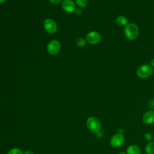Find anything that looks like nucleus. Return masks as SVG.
Instances as JSON below:
<instances>
[{
	"label": "nucleus",
	"mask_w": 154,
	"mask_h": 154,
	"mask_svg": "<svg viewBox=\"0 0 154 154\" xmlns=\"http://www.w3.org/2000/svg\"><path fill=\"white\" fill-rule=\"evenodd\" d=\"M124 34L127 39L134 40L137 38L139 34L138 26L134 23H129L125 26Z\"/></svg>",
	"instance_id": "1"
},
{
	"label": "nucleus",
	"mask_w": 154,
	"mask_h": 154,
	"mask_svg": "<svg viewBox=\"0 0 154 154\" xmlns=\"http://www.w3.org/2000/svg\"><path fill=\"white\" fill-rule=\"evenodd\" d=\"M137 75L140 78H146L152 76L153 73V67L148 64H143L138 67Z\"/></svg>",
	"instance_id": "2"
},
{
	"label": "nucleus",
	"mask_w": 154,
	"mask_h": 154,
	"mask_svg": "<svg viewBox=\"0 0 154 154\" xmlns=\"http://www.w3.org/2000/svg\"><path fill=\"white\" fill-rule=\"evenodd\" d=\"M87 126L91 132L97 133L100 130L101 124L96 117H90L87 120Z\"/></svg>",
	"instance_id": "3"
},
{
	"label": "nucleus",
	"mask_w": 154,
	"mask_h": 154,
	"mask_svg": "<svg viewBox=\"0 0 154 154\" xmlns=\"http://www.w3.org/2000/svg\"><path fill=\"white\" fill-rule=\"evenodd\" d=\"M45 29L49 34H54L57 30V25L52 19H46L43 23Z\"/></svg>",
	"instance_id": "4"
},
{
	"label": "nucleus",
	"mask_w": 154,
	"mask_h": 154,
	"mask_svg": "<svg viewBox=\"0 0 154 154\" xmlns=\"http://www.w3.org/2000/svg\"><path fill=\"white\" fill-rule=\"evenodd\" d=\"M61 49L60 43L58 40L51 41L47 46V51L51 55H55L59 52Z\"/></svg>",
	"instance_id": "5"
},
{
	"label": "nucleus",
	"mask_w": 154,
	"mask_h": 154,
	"mask_svg": "<svg viewBox=\"0 0 154 154\" xmlns=\"http://www.w3.org/2000/svg\"><path fill=\"white\" fill-rule=\"evenodd\" d=\"M100 39L101 37L100 34L98 32L94 31H92L88 32L86 37L87 41L91 45L97 44L100 41Z\"/></svg>",
	"instance_id": "6"
},
{
	"label": "nucleus",
	"mask_w": 154,
	"mask_h": 154,
	"mask_svg": "<svg viewBox=\"0 0 154 154\" xmlns=\"http://www.w3.org/2000/svg\"><path fill=\"white\" fill-rule=\"evenodd\" d=\"M125 142V138L121 134H117L114 135L111 140V145L114 147H118L121 146Z\"/></svg>",
	"instance_id": "7"
},
{
	"label": "nucleus",
	"mask_w": 154,
	"mask_h": 154,
	"mask_svg": "<svg viewBox=\"0 0 154 154\" xmlns=\"http://www.w3.org/2000/svg\"><path fill=\"white\" fill-rule=\"evenodd\" d=\"M61 6L63 10L68 13H72L75 10V4L72 0H63Z\"/></svg>",
	"instance_id": "8"
},
{
	"label": "nucleus",
	"mask_w": 154,
	"mask_h": 154,
	"mask_svg": "<svg viewBox=\"0 0 154 154\" xmlns=\"http://www.w3.org/2000/svg\"><path fill=\"white\" fill-rule=\"evenodd\" d=\"M143 120L147 125H150L154 123V111H149L146 112L143 117Z\"/></svg>",
	"instance_id": "9"
},
{
	"label": "nucleus",
	"mask_w": 154,
	"mask_h": 154,
	"mask_svg": "<svg viewBox=\"0 0 154 154\" xmlns=\"http://www.w3.org/2000/svg\"><path fill=\"white\" fill-rule=\"evenodd\" d=\"M116 23L120 27L125 26L128 24V19L126 16L123 15H120L117 17L116 20Z\"/></svg>",
	"instance_id": "10"
},
{
	"label": "nucleus",
	"mask_w": 154,
	"mask_h": 154,
	"mask_svg": "<svg viewBox=\"0 0 154 154\" xmlns=\"http://www.w3.org/2000/svg\"><path fill=\"white\" fill-rule=\"evenodd\" d=\"M126 154H141V150L136 145H131L127 148Z\"/></svg>",
	"instance_id": "11"
},
{
	"label": "nucleus",
	"mask_w": 154,
	"mask_h": 154,
	"mask_svg": "<svg viewBox=\"0 0 154 154\" xmlns=\"http://www.w3.org/2000/svg\"><path fill=\"white\" fill-rule=\"evenodd\" d=\"M147 154H154V142H149L145 147Z\"/></svg>",
	"instance_id": "12"
},
{
	"label": "nucleus",
	"mask_w": 154,
	"mask_h": 154,
	"mask_svg": "<svg viewBox=\"0 0 154 154\" xmlns=\"http://www.w3.org/2000/svg\"><path fill=\"white\" fill-rule=\"evenodd\" d=\"M87 40L83 37H80L76 40V45L79 47H83L85 45Z\"/></svg>",
	"instance_id": "13"
},
{
	"label": "nucleus",
	"mask_w": 154,
	"mask_h": 154,
	"mask_svg": "<svg viewBox=\"0 0 154 154\" xmlns=\"http://www.w3.org/2000/svg\"><path fill=\"white\" fill-rule=\"evenodd\" d=\"M76 3L81 8H85L87 5V0H76Z\"/></svg>",
	"instance_id": "14"
},
{
	"label": "nucleus",
	"mask_w": 154,
	"mask_h": 154,
	"mask_svg": "<svg viewBox=\"0 0 154 154\" xmlns=\"http://www.w3.org/2000/svg\"><path fill=\"white\" fill-rule=\"evenodd\" d=\"M7 154H23V152L20 149L15 147L10 149Z\"/></svg>",
	"instance_id": "15"
},
{
	"label": "nucleus",
	"mask_w": 154,
	"mask_h": 154,
	"mask_svg": "<svg viewBox=\"0 0 154 154\" xmlns=\"http://www.w3.org/2000/svg\"><path fill=\"white\" fill-rule=\"evenodd\" d=\"M144 138L146 141H148V142H151L152 140V135L149 132H147L144 134Z\"/></svg>",
	"instance_id": "16"
},
{
	"label": "nucleus",
	"mask_w": 154,
	"mask_h": 154,
	"mask_svg": "<svg viewBox=\"0 0 154 154\" xmlns=\"http://www.w3.org/2000/svg\"><path fill=\"white\" fill-rule=\"evenodd\" d=\"M74 11H75V13L76 15H80V14L82 13V11H81V10H79V8L75 9V10Z\"/></svg>",
	"instance_id": "17"
},
{
	"label": "nucleus",
	"mask_w": 154,
	"mask_h": 154,
	"mask_svg": "<svg viewBox=\"0 0 154 154\" xmlns=\"http://www.w3.org/2000/svg\"><path fill=\"white\" fill-rule=\"evenodd\" d=\"M49 1L52 4H58L61 1V0H49Z\"/></svg>",
	"instance_id": "18"
},
{
	"label": "nucleus",
	"mask_w": 154,
	"mask_h": 154,
	"mask_svg": "<svg viewBox=\"0 0 154 154\" xmlns=\"http://www.w3.org/2000/svg\"><path fill=\"white\" fill-rule=\"evenodd\" d=\"M150 65L153 68L154 67V58H152L150 62Z\"/></svg>",
	"instance_id": "19"
},
{
	"label": "nucleus",
	"mask_w": 154,
	"mask_h": 154,
	"mask_svg": "<svg viewBox=\"0 0 154 154\" xmlns=\"http://www.w3.org/2000/svg\"><path fill=\"white\" fill-rule=\"evenodd\" d=\"M23 154H34V153L31 150H27V151H25Z\"/></svg>",
	"instance_id": "20"
},
{
	"label": "nucleus",
	"mask_w": 154,
	"mask_h": 154,
	"mask_svg": "<svg viewBox=\"0 0 154 154\" xmlns=\"http://www.w3.org/2000/svg\"><path fill=\"white\" fill-rule=\"evenodd\" d=\"M6 0H0V4H2V3H4Z\"/></svg>",
	"instance_id": "21"
},
{
	"label": "nucleus",
	"mask_w": 154,
	"mask_h": 154,
	"mask_svg": "<svg viewBox=\"0 0 154 154\" xmlns=\"http://www.w3.org/2000/svg\"><path fill=\"white\" fill-rule=\"evenodd\" d=\"M118 154H126V153L125 152H120Z\"/></svg>",
	"instance_id": "22"
}]
</instances>
